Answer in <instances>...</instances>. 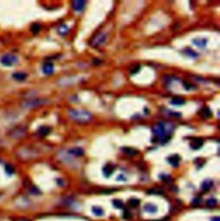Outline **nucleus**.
<instances>
[{
    "mask_svg": "<svg viewBox=\"0 0 220 221\" xmlns=\"http://www.w3.org/2000/svg\"><path fill=\"white\" fill-rule=\"evenodd\" d=\"M51 132V128L49 127H46V126H43V127H41L38 131H37V134L41 136V137H45L47 136V134H49V133Z\"/></svg>",
    "mask_w": 220,
    "mask_h": 221,
    "instance_id": "nucleus-13",
    "label": "nucleus"
},
{
    "mask_svg": "<svg viewBox=\"0 0 220 221\" xmlns=\"http://www.w3.org/2000/svg\"><path fill=\"white\" fill-rule=\"evenodd\" d=\"M17 57L12 54H5L1 57V63L5 66H11L17 62Z\"/></svg>",
    "mask_w": 220,
    "mask_h": 221,
    "instance_id": "nucleus-3",
    "label": "nucleus"
},
{
    "mask_svg": "<svg viewBox=\"0 0 220 221\" xmlns=\"http://www.w3.org/2000/svg\"><path fill=\"white\" fill-rule=\"evenodd\" d=\"M139 204H140V200L139 199H136V198H132L128 200V205L133 208H135V207L139 206Z\"/></svg>",
    "mask_w": 220,
    "mask_h": 221,
    "instance_id": "nucleus-21",
    "label": "nucleus"
},
{
    "mask_svg": "<svg viewBox=\"0 0 220 221\" xmlns=\"http://www.w3.org/2000/svg\"><path fill=\"white\" fill-rule=\"evenodd\" d=\"M69 32V29H68V27L65 25V24H62V25H60L59 28H58V33L60 35H65L67 33Z\"/></svg>",
    "mask_w": 220,
    "mask_h": 221,
    "instance_id": "nucleus-20",
    "label": "nucleus"
},
{
    "mask_svg": "<svg viewBox=\"0 0 220 221\" xmlns=\"http://www.w3.org/2000/svg\"><path fill=\"white\" fill-rule=\"evenodd\" d=\"M185 100L181 97H174L171 101H170V103L173 104V105H175V106H178V105H183L185 103Z\"/></svg>",
    "mask_w": 220,
    "mask_h": 221,
    "instance_id": "nucleus-19",
    "label": "nucleus"
},
{
    "mask_svg": "<svg viewBox=\"0 0 220 221\" xmlns=\"http://www.w3.org/2000/svg\"><path fill=\"white\" fill-rule=\"evenodd\" d=\"M68 114L74 122H78V123L88 122L92 118V115L88 111H84V110L70 109V110H68Z\"/></svg>",
    "mask_w": 220,
    "mask_h": 221,
    "instance_id": "nucleus-1",
    "label": "nucleus"
},
{
    "mask_svg": "<svg viewBox=\"0 0 220 221\" xmlns=\"http://www.w3.org/2000/svg\"><path fill=\"white\" fill-rule=\"evenodd\" d=\"M193 42L195 46L199 47H205L207 43V40L205 38H196L193 40Z\"/></svg>",
    "mask_w": 220,
    "mask_h": 221,
    "instance_id": "nucleus-12",
    "label": "nucleus"
},
{
    "mask_svg": "<svg viewBox=\"0 0 220 221\" xmlns=\"http://www.w3.org/2000/svg\"><path fill=\"white\" fill-rule=\"evenodd\" d=\"M0 195H1V194H0Z\"/></svg>",
    "mask_w": 220,
    "mask_h": 221,
    "instance_id": "nucleus-35",
    "label": "nucleus"
},
{
    "mask_svg": "<svg viewBox=\"0 0 220 221\" xmlns=\"http://www.w3.org/2000/svg\"><path fill=\"white\" fill-rule=\"evenodd\" d=\"M184 53H185V54H187V56H189V57H191V58H196V57L198 56V53H195L194 51H193V50L190 49V48H186V49L184 50Z\"/></svg>",
    "mask_w": 220,
    "mask_h": 221,
    "instance_id": "nucleus-23",
    "label": "nucleus"
},
{
    "mask_svg": "<svg viewBox=\"0 0 220 221\" xmlns=\"http://www.w3.org/2000/svg\"><path fill=\"white\" fill-rule=\"evenodd\" d=\"M53 65L50 62H47L46 64H44L43 67H42V71H43V73L46 74V75H51L53 73Z\"/></svg>",
    "mask_w": 220,
    "mask_h": 221,
    "instance_id": "nucleus-9",
    "label": "nucleus"
},
{
    "mask_svg": "<svg viewBox=\"0 0 220 221\" xmlns=\"http://www.w3.org/2000/svg\"><path fill=\"white\" fill-rule=\"evenodd\" d=\"M45 102L44 100L42 99H31V100H28L26 101L23 102V107H36V106H39V105H41Z\"/></svg>",
    "mask_w": 220,
    "mask_h": 221,
    "instance_id": "nucleus-5",
    "label": "nucleus"
},
{
    "mask_svg": "<svg viewBox=\"0 0 220 221\" xmlns=\"http://www.w3.org/2000/svg\"><path fill=\"white\" fill-rule=\"evenodd\" d=\"M202 146H203V140L201 139H199V138L193 140V141L190 144L191 148L193 149V150H198V149L201 148Z\"/></svg>",
    "mask_w": 220,
    "mask_h": 221,
    "instance_id": "nucleus-10",
    "label": "nucleus"
},
{
    "mask_svg": "<svg viewBox=\"0 0 220 221\" xmlns=\"http://www.w3.org/2000/svg\"><path fill=\"white\" fill-rule=\"evenodd\" d=\"M12 77L15 79V80H17V81H23L24 79H26L27 77V74L24 73V72H15L13 75H12Z\"/></svg>",
    "mask_w": 220,
    "mask_h": 221,
    "instance_id": "nucleus-16",
    "label": "nucleus"
},
{
    "mask_svg": "<svg viewBox=\"0 0 220 221\" xmlns=\"http://www.w3.org/2000/svg\"><path fill=\"white\" fill-rule=\"evenodd\" d=\"M199 202H200V198H194L192 201V204L193 205H198Z\"/></svg>",
    "mask_w": 220,
    "mask_h": 221,
    "instance_id": "nucleus-31",
    "label": "nucleus"
},
{
    "mask_svg": "<svg viewBox=\"0 0 220 221\" xmlns=\"http://www.w3.org/2000/svg\"><path fill=\"white\" fill-rule=\"evenodd\" d=\"M92 212H93V213H94L95 215H96V216H101V215L104 214L103 209L101 208V207H99V206H94V207H92Z\"/></svg>",
    "mask_w": 220,
    "mask_h": 221,
    "instance_id": "nucleus-22",
    "label": "nucleus"
},
{
    "mask_svg": "<svg viewBox=\"0 0 220 221\" xmlns=\"http://www.w3.org/2000/svg\"><path fill=\"white\" fill-rule=\"evenodd\" d=\"M152 131H153L154 136L157 139L163 140V144H164L170 139V135L168 134L169 130L167 129V126L163 122H159L156 126H154L152 128Z\"/></svg>",
    "mask_w": 220,
    "mask_h": 221,
    "instance_id": "nucleus-2",
    "label": "nucleus"
},
{
    "mask_svg": "<svg viewBox=\"0 0 220 221\" xmlns=\"http://www.w3.org/2000/svg\"><path fill=\"white\" fill-rule=\"evenodd\" d=\"M144 210L147 212H151V213H154L157 211V207L153 205V204H146L145 206H144Z\"/></svg>",
    "mask_w": 220,
    "mask_h": 221,
    "instance_id": "nucleus-17",
    "label": "nucleus"
},
{
    "mask_svg": "<svg viewBox=\"0 0 220 221\" xmlns=\"http://www.w3.org/2000/svg\"><path fill=\"white\" fill-rule=\"evenodd\" d=\"M5 171L8 175H12L14 173V168L11 164H6L5 165Z\"/></svg>",
    "mask_w": 220,
    "mask_h": 221,
    "instance_id": "nucleus-27",
    "label": "nucleus"
},
{
    "mask_svg": "<svg viewBox=\"0 0 220 221\" xmlns=\"http://www.w3.org/2000/svg\"><path fill=\"white\" fill-rule=\"evenodd\" d=\"M31 192H32V194H39L40 191L35 187H33V188L31 189Z\"/></svg>",
    "mask_w": 220,
    "mask_h": 221,
    "instance_id": "nucleus-32",
    "label": "nucleus"
},
{
    "mask_svg": "<svg viewBox=\"0 0 220 221\" xmlns=\"http://www.w3.org/2000/svg\"><path fill=\"white\" fill-rule=\"evenodd\" d=\"M183 86H184V88H185L186 89H187V90H190V89H195V87H194L193 84L188 83H183Z\"/></svg>",
    "mask_w": 220,
    "mask_h": 221,
    "instance_id": "nucleus-29",
    "label": "nucleus"
},
{
    "mask_svg": "<svg viewBox=\"0 0 220 221\" xmlns=\"http://www.w3.org/2000/svg\"><path fill=\"white\" fill-rule=\"evenodd\" d=\"M86 1H83V0H76L71 2V6L76 11H82L84 9Z\"/></svg>",
    "mask_w": 220,
    "mask_h": 221,
    "instance_id": "nucleus-6",
    "label": "nucleus"
},
{
    "mask_svg": "<svg viewBox=\"0 0 220 221\" xmlns=\"http://www.w3.org/2000/svg\"><path fill=\"white\" fill-rule=\"evenodd\" d=\"M140 69V66L139 65H136L133 69L131 70V74H134V73H137Z\"/></svg>",
    "mask_w": 220,
    "mask_h": 221,
    "instance_id": "nucleus-30",
    "label": "nucleus"
},
{
    "mask_svg": "<svg viewBox=\"0 0 220 221\" xmlns=\"http://www.w3.org/2000/svg\"><path fill=\"white\" fill-rule=\"evenodd\" d=\"M30 29L33 34H37L41 30V25L39 23H34V24H32Z\"/></svg>",
    "mask_w": 220,
    "mask_h": 221,
    "instance_id": "nucleus-25",
    "label": "nucleus"
},
{
    "mask_svg": "<svg viewBox=\"0 0 220 221\" xmlns=\"http://www.w3.org/2000/svg\"><path fill=\"white\" fill-rule=\"evenodd\" d=\"M211 221H220V218L219 217H213V218H211Z\"/></svg>",
    "mask_w": 220,
    "mask_h": 221,
    "instance_id": "nucleus-34",
    "label": "nucleus"
},
{
    "mask_svg": "<svg viewBox=\"0 0 220 221\" xmlns=\"http://www.w3.org/2000/svg\"><path fill=\"white\" fill-rule=\"evenodd\" d=\"M212 184H213V182L211 180H205L201 184V188L204 191H207L211 188Z\"/></svg>",
    "mask_w": 220,
    "mask_h": 221,
    "instance_id": "nucleus-18",
    "label": "nucleus"
},
{
    "mask_svg": "<svg viewBox=\"0 0 220 221\" xmlns=\"http://www.w3.org/2000/svg\"><path fill=\"white\" fill-rule=\"evenodd\" d=\"M217 203V200H216L215 198H210V199H208V200H206V204H207V206H210V207H212V206H216Z\"/></svg>",
    "mask_w": 220,
    "mask_h": 221,
    "instance_id": "nucleus-26",
    "label": "nucleus"
},
{
    "mask_svg": "<svg viewBox=\"0 0 220 221\" xmlns=\"http://www.w3.org/2000/svg\"><path fill=\"white\" fill-rule=\"evenodd\" d=\"M122 217H123V218H125V219H130V218H132V214H131V212H130L128 210H125V211L123 212Z\"/></svg>",
    "mask_w": 220,
    "mask_h": 221,
    "instance_id": "nucleus-28",
    "label": "nucleus"
},
{
    "mask_svg": "<svg viewBox=\"0 0 220 221\" xmlns=\"http://www.w3.org/2000/svg\"><path fill=\"white\" fill-rule=\"evenodd\" d=\"M70 153L74 156H77V157H82L84 154V151L81 147H76V148L70 150Z\"/></svg>",
    "mask_w": 220,
    "mask_h": 221,
    "instance_id": "nucleus-15",
    "label": "nucleus"
},
{
    "mask_svg": "<svg viewBox=\"0 0 220 221\" xmlns=\"http://www.w3.org/2000/svg\"><path fill=\"white\" fill-rule=\"evenodd\" d=\"M148 194H159V191H157V190H154V189H151L148 191Z\"/></svg>",
    "mask_w": 220,
    "mask_h": 221,
    "instance_id": "nucleus-33",
    "label": "nucleus"
},
{
    "mask_svg": "<svg viewBox=\"0 0 220 221\" xmlns=\"http://www.w3.org/2000/svg\"><path fill=\"white\" fill-rule=\"evenodd\" d=\"M180 159H181L180 156H178V155H173V156H170V157L168 158V161H169V163L172 166L177 167L178 164H179V163H180Z\"/></svg>",
    "mask_w": 220,
    "mask_h": 221,
    "instance_id": "nucleus-11",
    "label": "nucleus"
},
{
    "mask_svg": "<svg viewBox=\"0 0 220 221\" xmlns=\"http://www.w3.org/2000/svg\"><path fill=\"white\" fill-rule=\"evenodd\" d=\"M114 170H115V166L112 165V164H106L102 169V172H103V174L106 177H108V176H111L113 174Z\"/></svg>",
    "mask_w": 220,
    "mask_h": 221,
    "instance_id": "nucleus-7",
    "label": "nucleus"
},
{
    "mask_svg": "<svg viewBox=\"0 0 220 221\" xmlns=\"http://www.w3.org/2000/svg\"><path fill=\"white\" fill-rule=\"evenodd\" d=\"M121 151H122L125 154H127V155H128V156H132V157L136 156V155L138 154V151H137V150H135V149H133V148H130V147H124V148H121Z\"/></svg>",
    "mask_w": 220,
    "mask_h": 221,
    "instance_id": "nucleus-14",
    "label": "nucleus"
},
{
    "mask_svg": "<svg viewBox=\"0 0 220 221\" xmlns=\"http://www.w3.org/2000/svg\"><path fill=\"white\" fill-rule=\"evenodd\" d=\"M106 39H107V35H106L105 34H103V33H101V34L97 35L96 36H95V37L91 40L90 45H91L92 47H97L101 46L102 43H104L105 41H106Z\"/></svg>",
    "mask_w": 220,
    "mask_h": 221,
    "instance_id": "nucleus-4",
    "label": "nucleus"
},
{
    "mask_svg": "<svg viewBox=\"0 0 220 221\" xmlns=\"http://www.w3.org/2000/svg\"><path fill=\"white\" fill-rule=\"evenodd\" d=\"M199 115L200 116L201 118L203 119H208L211 117V112L208 107H204L201 108V110L199 111Z\"/></svg>",
    "mask_w": 220,
    "mask_h": 221,
    "instance_id": "nucleus-8",
    "label": "nucleus"
},
{
    "mask_svg": "<svg viewBox=\"0 0 220 221\" xmlns=\"http://www.w3.org/2000/svg\"><path fill=\"white\" fill-rule=\"evenodd\" d=\"M113 206L115 207V208H118V209H121V208H123L124 207V203L120 200H113Z\"/></svg>",
    "mask_w": 220,
    "mask_h": 221,
    "instance_id": "nucleus-24",
    "label": "nucleus"
}]
</instances>
